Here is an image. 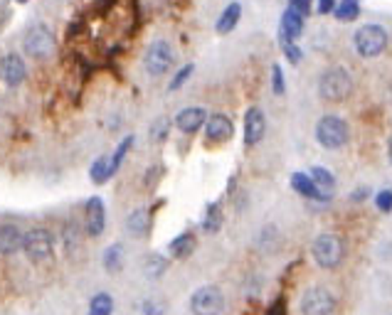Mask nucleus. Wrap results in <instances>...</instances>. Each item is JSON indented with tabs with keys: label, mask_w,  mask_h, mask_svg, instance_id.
<instances>
[{
	"label": "nucleus",
	"mask_w": 392,
	"mask_h": 315,
	"mask_svg": "<svg viewBox=\"0 0 392 315\" xmlns=\"http://www.w3.org/2000/svg\"><path fill=\"white\" fill-rule=\"evenodd\" d=\"M114 313V298L109 293H97L89 303V315H111Z\"/></svg>",
	"instance_id": "nucleus-20"
},
{
	"label": "nucleus",
	"mask_w": 392,
	"mask_h": 315,
	"mask_svg": "<svg viewBox=\"0 0 392 315\" xmlns=\"http://www.w3.org/2000/svg\"><path fill=\"white\" fill-rule=\"evenodd\" d=\"M193 74V65H186V67H183V69H180L178 71V74H175V79H173V82H170V92H175V89H180V87H183V84H186L188 82V76H190Z\"/></svg>",
	"instance_id": "nucleus-29"
},
{
	"label": "nucleus",
	"mask_w": 392,
	"mask_h": 315,
	"mask_svg": "<svg viewBox=\"0 0 392 315\" xmlns=\"http://www.w3.org/2000/svg\"><path fill=\"white\" fill-rule=\"evenodd\" d=\"M126 224H129V229L133 234H143V232H146V227H148V212H146V210H136V212L129 217V222H126Z\"/></svg>",
	"instance_id": "nucleus-26"
},
{
	"label": "nucleus",
	"mask_w": 392,
	"mask_h": 315,
	"mask_svg": "<svg viewBox=\"0 0 392 315\" xmlns=\"http://www.w3.org/2000/svg\"><path fill=\"white\" fill-rule=\"evenodd\" d=\"M22 249H25V254H28L33 261H44L52 256L55 239H52V234L42 227L30 229V232L22 237Z\"/></svg>",
	"instance_id": "nucleus-7"
},
{
	"label": "nucleus",
	"mask_w": 392,
	"mask_h": 315,
	"mask_svg": "<svg viewBox=\"0 0 392 315\" xmlns=\"http://www.w3.org/2000/svg\"><path fill=\"white\" fill-rule=\"evenodd\" d=\"M0 76L8 87H20L28 76V69H25V62H22L20 55H6L3 62H0Z\"/></svg>",
	"instance_id": "nucleus-10"
},
{
	"label": "nucleus",
	"mask_w": 392,
	"mask_h": 315,
	"mask_svg": "<svg viewBox=\"0 0 392 315\" xmlns=\"http://www.w3.org/2000/svg\"><path fill=\"white\" fill-rule=\"evenodd\" d=\"M240 17H242V3H229V6L222 10V15L218 17L215 30H218L220 35L232 33V30L237 28V22H240Z\"/></svg>",
	"instance_id": "nucleus-16"
},
{
	"label": "nucleus",
	"mask_w": 392,
	"mask_h": 315,
	"mask_svg": "<svg viewBox=\"0 0 392 315\" xmlns=\"http://www.w3.org/2000/svg\"><path fill=\"white\" fill-rule=\"evenodd\" d=\"M281 47H284V52H286V57H289V60L294 62V65L301 60V49L296 47L294 42H286V44H281Z\"/></svg>",
	"instance_id": "nucleus-33"
},
{
	"label": "nucleus",
	"mask_w": 392,
	"mask_h": 315,
	"mask_svg": "<svg viewBox=\"0 0 392 315\" xmlns=\"http://www.w3.org/2000/svg\"><path fill=\"white\" fill-rule=\"evenodd\" d=\"M272 76H274V94H284V74H281V67L274 65Z\"/></svg>",
	"instance_id": "nucleus-31"
},
{
	"label": "nucleus",
	"mask_w": 392,
	"mask_h": 315,
	"mask_svg": "<svg viewBox=\"0 0 392 315\" xmlns=\"http://www.w3.org/2000/svg\"><path fill=\"white\" fill-rule=\"evenodd\" d=\"M84 214H87V232L92 237H99L106 227V210H104L101 197H92L84 207Z\"/></svg>",
	"instance_id": "nucleus-13"
},
{
	"label": "nucleus",
	"mask_w": 392,
	"mask_h": 315,
	"mask_svg": "<svg viewBox=\"0 0 392 315\" xmlns=\"http://www.w3.org/2000/svg\"><path fill=\"white\" fill-rule=\"evenodd\" d=\"M375 205L380 212H390L392 210V192L390 190H382L380 195L375 197Z\"/></svg>",
	"instance_id": "nucleus-30"
},
{
	"label": "nucleus",
	"mask_w": 392,
	"mask_h": 315,
	"mask_svg": "<svg viewBox=\"0 0 392 315\" xmlns=\"http://www.w3.org/2000/svg\"><path fill=\"white\" fill-rule=\"evenodd\" d=\"M207 121V111L197 109V106H190V109H183L178 116H175V126H178L183 133H195V130L202 128V124Z\"/></svg>",
	"instance_id": "nucleus-14"
},
{
	"label": "nucleus",
	"mask_w": 392,
	"mask_h": 315,
	"mask_svg": "<svg viewBox=\"0 0 392 315\" xmlns=\"http://www.w3.org/2000/svg\"><path fill=\"white\" fill-rule=\"evenodd\" d=\"M267 130V119L261 114V109H250L245 114V143L247 146H256L264 138Z\"/></svg>",
	"instance_id": "nucleus-12"
},
{
	"label": "nucleus",
	"mask_w": 392,
	"mask_h": 315,
	"mask_svg": "<svg viewBox=\"0 0 392 315\" xmlns=\"http://www.w3.org/2000/svg\"><path fill=\"white\" fill-rule=\"evenodd\" d=\"M348 124L343 119H338V116H323L316 126V141L328 151L343 148L348 143Z\"/></svg>",
	"instance_id": "nucleus-5"
},
{
	"label": "nucleus",
	"mask_w": 392,
	"mask_h": 315,
	"mask_svg": "<svg viewBox=\"0 0 392 315\" xmlns=\"http://www.w3.org/2000/svg\"><path fill=\"white\" fill-rule=\"evenodd\" d=\"M161 310H163V305H158V303H153V300H148L146 305H143V313L146 315H158Z\"/></svg>",
	"instance_id": "nucleus-36"
},
{
	"label": "nucleus",
	"mask_w": 392,
	"mask_h": 315,
	"mask_svg": "<svg viewBox=\"0 0 392 315\" xmlns=\"http://www.w3.org/2000/svg\"><path fill=\"white\" fill-rule=\"evenodd\" d=\"M15 3H30V0H15Z\"/></svg>",
	"instance_id": "nucleus-39"
},
{
	"label": "nucleus",
	"mask_w": 392,
	"mask_h": 315,
	"mask_svg": "<svg viewBox=\"0 0 392 315\" xmlns=\"http://www.w3.org/2000/svg\"><path fill=\"white\" fill-rule=\"evenodd\" d=\"M104 266H106V271H119V269L124 266V249H121L119 244L106 249V254H104Z\"/></svg>",
	"instance_id": "nucleus-23"
},
{
	"label": "nucleus",
	"mask_w": 392,
	"mask_h": 315,
	"mask_svg": "<svg viewBox=\"0 0 392 315\" xmlns=\"http://www.w3.org/2000/svg\"><path fill=\"white\" fill-rule=\"evenodd\" d=\"M333 310H336V298L326 288H309L301 298V313L304 315H333Z\"/></svg>",
	"instance_id": "nucleus-9"
},
{
	"label": "nucleus",
	"mask_w": 392,
	"mask_h": 315,
	"mask_svg": "<svg viewBox=\"0 0 392 315\" xmlns=\"http://www.w3.org/2000/svg\"><path fill=\"white\" fill-rule=\"evenodd\" d=\"M365 195H368V190H365V187H363V190L353 192V200H355V202H360V200H363V197H365Z\"/></svg>",
	"instance_id": "nucleus-37"
},
{
	"label": "nucleus",
	"mask_w": 392,
	"mask_h": 315,
	"mask_svg": "<svg viewBox=\"0 0 392 315\" xmlns=\"http://www.w3.org/2000/svg\"><path fill=\"white\" fill-rule=\"evenodd\" d=\"M165 266H168V261H165L163 256H151V259H148V264H146V273L151 278H158L161 273L165 271Z\"/></svg>",
	"instance_id": "nucleus-28"
},
{
	"label": "nucleus",
	"mask_w": 392,
	"mask_h": 315,
	"mask_svg": "<svg viewBox=\"0 0 392 315\" xmlns=\"http://www.w3.org/2000/svg\"><path fill=\"white\" fill-rule=\"evenodd\" d=\"M387 155H390V163H392V141H390V146H387Z\"/></svg>",
	"instance_id": "nucleus-38"
},
{
	"label": "nucleus",
	"mask_w": 392,
	"mask_h": 315,
	"mask_svg": "<svg viewBox=\"0 0 392 315\" xmlns=\"http://www.w3.org/2000/svg\"><path fill=\"white\" fill-rule=\"evenodd\" d=\"M355 49L360 57H377L385 52L387 47V30L382 25H363L353 37Z\"/></svg>",
	"instance_id": "nucleus-4"
},
{
	"label": "nucleus",
	"mask_w": 392,
	"mask_h": 315,
	"mask_svg": "<svg viewBox=\"0 0 392 315\" xmlns=\"http://www.w3.org/2000/svg\"><path fill=\"white\" fill-rule=\"evenodd\" d=\"M131 146H133V136H129V138H126V141L121 143L119 148H116V153H114V155L109 158V173H111V175H114L116 170H119L121 160H124V158H126V153H129V148H131Z\"/></svg>",
	"instance_id": "nucleus-25"
},
{
	"label": "nucleus",
	"mask_w": 392,
	"mask_h": 315,
	"mask_svg": "<svg viewBox=\"0 0 392 315\" xmlns=\"http://www.w3.org/2000/svg\"><path fill=\"white\" fill-rule=\"evenodd\" d=\"M291 187H294L299 195L304 197H321V200H328V195H321V190L316 187V182L304 173H294L291 175Z\"/></svg>",
	"instance_id": "nucleus-18"
},
{
	"label": "nucleus",
	"mask_w": 392,
	"mask_h": 315,
	"mask_svg": "<svg viewBox=\"0 0 392 315\" xmlns=\"http://www.w3.org/2000/svg\"><path fill=\"white\" fill-rule=\"evenodd\" d=\"M311 254H313V259L321 269H336L345 256L343 239L338 234H321L311 246Z\"/></svg>",
	"instance_id": "nucleus-3"
},
{
	"label": "nucleus",
	"mask_w": 392,
	"mask_h": 315,
	"mask_svg": "<svg viewBox=\"0 0 392 315\" xmlns=\"http://www.w3.org/2000/svg\"><path fill=\"white\" fill-rule=\"evenodd\" d=\"M333 10H336V0H318V12L321 15H328Z\"/></svg>",
	"instance_id": "nucleus-34"
},
{
	"label": "nucleus",
	"mask_w": 392,
	"mask_h": 315,
	"mask_svg": "<svg viewBox=\"0 0 392 315\" xmlns=\"http://www.w3.org/2000/svg\"><path fill=\"white\" fill-rule=\"evenodd\" d=\"M311 180L316 182L318 190H326V192L331 190L333 182H336V180H333V175L328 173L326 168H313V170H311Z\"/></svg>",
	"instance_id": "nucleus-24"
},
{
	"label": "nucleus",
	"mask_w": 392,
	"mask_h": 315,
	"mask_svg": "<svg viewBox=\"0 0 392 315\" xmlns=\"http://www.w3.org/2000/svg\"><path fill=\"white\" fill-rule=\"evenodd\" d=\"M143 67L151 76H161L173 67V47L165 40H156L151 42V47L146 49V57H143Z\"/></svg>",
	"instance_id": "nucleus-6"
},
{
	"label": "nucleus",
	"mask_w": 392,
	"mask_h": 315,
	"mask_svg": "<svg viewBox=\"0 0 392 315\" xmlns=\"http://www.w3.org/2000/svg\"><path fill=\"white\" fill-rule=\"evenodd\" d=\"M22 237L25 234L15 224H0V254L10 256L22 249Z\"/></svg>",
	"instance_id": "nucleus-15"
},
{
	"label": "nucleus",
	"mask_w": 392,
	"mask_h": 315,
	"mask_svg": "<svg viewBox=\"0 0 392 315\" xmlns=\"http://www.w3.org/2000/svg\"><path fill=\"white\" fill-rule=\"evenodd\" d=\"M222 308H224V298L220 293V288L215 286L197 288L190 298V310L195 315H220Z\"/></svg>",
	"instance_id": "nucleus-8"
},
{
	"label": "nucleus",
	"mask_w": 392,
	"mask_h": 315,
	"mask_svg": "<svg viewBox=\"0 0 392 315\" xmlns=\"http://www.w3.org/2000/svg\"><path fill=\"white\" fill-rule=\"evenodd\" d=\"M89 175H92V180L97 182V185L106 182V180L111 178V173H109V158H106V155L97 158V160H94V165H92V170H89Z\"/></svg>",
	"instance_id": "nucleus-22"
},
{
	"label": "nucleus",
	"mask_w": 392,
	"mask_h": 315,
	"mask_svg": "<svg viewBox=\"0 0 392 315\" xmlns=\"http://www.w3.org/2000/svg\"><path fill=\"white\" fill-rule=\"evenodd\" d=\"M309 3L311 0H291V8H294V10H299L301 15H306V12H309Z\"/></svg>",
	"instance_id": "nucleus-35"
},
{
	"label": "nucleus",
	"mask_w": 392,
	"mask_h": 315,
	"mask_svg": "<svg viewBox=\"0 0 392 315\" xmlns=\"http://www.w3.org/2000/svg\"><path fill=\"white\" fill-rule=\"evenodd\" d=\"M279 33L296 40L301 33H304V15H301L299 10H294V8H289V10L281 15V30H279Z\"/></svg>",
	"instance_id": "nucleus-17"
},
{
	"label": "nucleus",
	"mask_w": 392,
	"mask_h": 315,
	"mask_svg": "<svg viewBox=\"0 0 392 315\" xmlns=\"http://www.w3.org/2000/svg\"><path fill=\"white\" fill-rule=\"evenodd\" d=\"M165 133H168V119H158V124H156V128H153V141L165 138Z\"/></svg>",
	"instance_id": "nucleus-32"
},
{
	"label": "nucleus",
	"mask_w": 392,
	"mask_h": 315,
	"mask_svg": "<svg viewBox=\"0 0 392 315\" xmlns=\"http://www.w3.org/2000/svg\"><path fill=\"white\" fill-rule=\"evenodd\" d=\"M220 224H222V212H220L218 205L207 207V219H205V229L207 232H218Z\"/></svg>",
	"instance_id": "nucleus-27"
},
{
	"label": "nucleus",
	"mask_w": 392,
	"mask_h": 315,
	"mask_svg": "<svg viewBox=\"0 0 392 315\" xmlns=\"http://www.w3.org/2000/svg\"><path fill=\"white\" fill-rule=\"evenodd\" d=\"M232 133H234V126H232V121H229L224 114L207 116V121H205V136H207V141L224 143V141H229V138H232Z\"/></svg>",
	"instance_id": "nucleus-11"
},
{
	"label": "nucleus",
	"mask_w": 392,
	"mask_h": 315,
	"mask_svg": "<svg viewBox=\"0 0 392 315\" xmlns=\"http://www.w3.org/2000/svg\"><path fill=\"white\" fill-rule=\"evenodd\" d=\"M318 94H321L323 101L341 103L353 94V79L343 67H331L318 79Z\"/></svg>",
	"instance_id": "nucleus-1"
},
{
	"label": "nucleus",
	"mask_w": 392,
	"mask_h": 315,
	"mask_svg": "<svg viewBox=\"0 0 392 315\" xmlns=\"http://www.w3.org/2000/svg\"><path fill=\"white\" fill-rule=\"evenodd\" d=\"M22 49H25V55L30 60H47L52 55V49H55V35L47 25L35 22L22 35Z\"/></svg>",
	"instance_id": "nucleus-2"
},
{
	"label": "nucleus",
	"mask_w": 392,
	"mask_h": 315,
	"mask_svg": "<svg viewBox=\"0 0 392 315\" xmlns=\"http://www.w3.org/2000/svg\"><path fill=\"white\" fill-rule=\"evenodd\" d=\"M333 15L338 17L341 22H350L360 15V8H358V0H341L333 10Z\"/></svg>",
	"instance_id": "nucleus-21"
},
{
	"label": "nucleus",
	"mask_w": 392,
	"mask_h": 315,
	"mask_svg": "<svg viewBox=\"0 0 392 315\" xmlns=\"http://www.w3.org/2000/svg\"><path fill=\"white\" fill-rule=\"evenodd\" d=\"M193 249H195V239H193V234H180L178 239L170 244V254H173L175 259H186V256L193 254Z\"/></svg>",
	"instance_id": "nucleus-19"
}]
</instances>
